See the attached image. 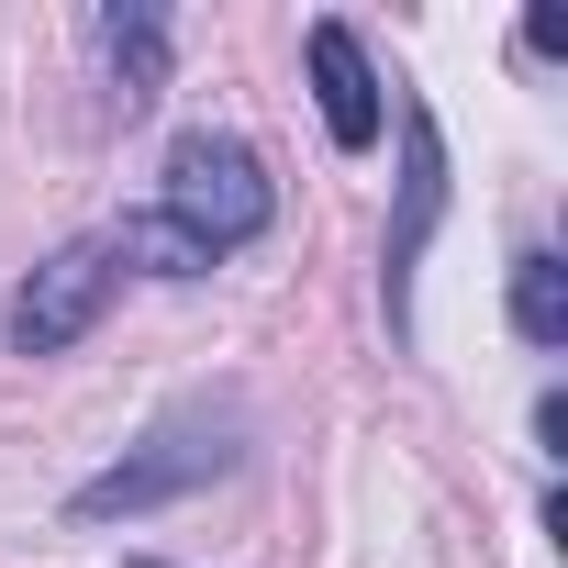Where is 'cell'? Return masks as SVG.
<instances>
[{"label": "cell", "instance_id": "6da1fadb", "mask_svg": "<svg viewBox=\"0 0 568 568\" xmlns=\"http://www.w3.org/2000/svg\"><path fill=\"white\" fill-rule=\"evenodd\" d=\"M267 212H278V190H267L256 145H234V134H179V145H168V212H156V223H168L201 267L234 256V245H256Z\"/></svg>", "mask_w": 568, "mask_h": 568}, {"label": "cell", "instance_id": "7a4b0ae2", "mask_svg": "<svg viewBox=\"0 0 568 568\" xmlns=\"http://www.w3.org/2000/svg\"><path fill=\"white\" fill-rule=\"evenodd\" d=\"M112 278H123V256H112V234H90V245H57L23 291H12V346L23 357H57V346H79L90 324H101V302H112Z\"/></svg>", "mask_w": 568, "mask_h": 568}, {"label": "cell", "instance_id": "3957f363", "mask_svg": "<svg viewBox=\"0 0 568 568\" xmlns=\"http://www.w3.org/2000/svg\"><path fill=\"white\" fill-rule=\"evenodd\" d=\"M234 446H223V424H168L145 457H123L112 479H90L79 490V524H112V513H145V501H168V490H190V479H212Z\"/></svg>", "mask_w": 568, "mask_h": 568}, {"label": "cell", "instance_id": "277c9868", "mask_svg": "<svg viewBox=\"0 0 568 568\" xmlns=\"http://www.w3.org/2000/svg\"><path fill=\"white\" fill-rule=\"evenodd\" d=\"M302 57H313V101H324V134H335L346 156H368V145H379V79H368L357 34H346V23H313V34H302Z\"/></svg>", "mask_w": 568, "mask_h": 568}, {"label": "cell", "instance_id": "5b68a950", "mask_svg": "<svg viewBox=\"0 0 568 568\" xmlns=\"http://www.w3.org/2000/svg\"><path fill=\"white\" fill-rule=\"evenodd\" d=\"M435 201H446V179H435V123H413V212H402V234H390V313H402V278H413V245H424Z\"/></svg>", "mask_w": 568, "mask_h": 568}, {"label": "cell", "instance_id": "8992f818", "mask_svg": "<svg viewBox=\"0 0 568 568\" xmlns=\"http://www.w3.org/2000/svg\"><path fill=\"white\" fill-rule=\"evenodd\" d=\"M513 324H524L535 346L568 335V267H557V256H524V267H513Z\"/></svg>", "mask_w": 568, "mask_h": 568}, {"label": "cell", "instance_id": "52a82bcc", "mask_svg": "<svg viewBox=\"0 0 568 568\" xmlns=\"http://www.w3.org/2000/svg\"><path fill=\"white\" fill-rule=\"evenodd\" d=\"M156 45H168V34H156L145 12H134V23H112V57H123V101H145V90H156Z\"/></svg>", "mask_w": 568, "mask_h": 568}]
</instances>
